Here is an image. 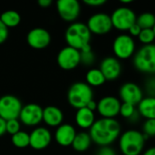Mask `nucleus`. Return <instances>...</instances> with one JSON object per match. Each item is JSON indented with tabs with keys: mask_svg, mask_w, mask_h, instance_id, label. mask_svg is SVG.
<instances>
[{
	"mask_svg": "<svg viewBox=\"0 0 155 155\" xmlns=\"http://www.w3.org/2000/svg\"><path fill=\"white\" fill-rule=\"evenodd\" d=\"M121 134V125L115 119L101 118L94 123L90 128V137L92 142L100 147L109 146Z\"/></svg>",
	"mask_w": 155,
	"mask_h": 155,
	"instance_id": "nucleus-1",
	"label": "nucleus"
},
{
	"mask_svg": "<svg viewBox=\"0 0 155 155\" xmlns=\"http://www.w3.org/2000/svg\"><path fill=\"white\" fill-rule=\"evenodd\" d=\"M12 143L17 148H25L30 145V136L25 132H18L17 134L12 135Z\"/></svg>",
	"mask_w": 155,
	"mask_h": 155,
	"instance_id": "nucleus-26",
	"label": "nucleus"
},
{
	"mask_svg": "<svg viewBox=\"0 0 155 155\" xmlns=\"http://www.w3.org/2000/svg\"><path fill=\"white\" fill-rule=\"evenodd\" d=\"M113 50L117 58L128 59L134 54L135 42L130 35H119L113 43Z\"/></svg>",
	"mask_w": 155,
	"mask_h": 155,
	"instance_id": "nucleus-8",
	"label": "nucleus"
},
{
	"mask_svg": "<svg viewBox=\"0 0 155 155\" xmlns=\"http://www.w3.org/2000/svg\"><path fill=\"white\" fill-rule=\"evenodd\" d=\"M38 5L43 8H47L49 5H52V1L51 0H39Z\"/></svg>",
	"mask_w": 155,
	"mask_h": 155,
	"instance_id": "nucleus-37",
	"label": "nucleus"
},
{
	"mask_svg": "<svg viewBox=\"0 0 155 155\" xmlns=\"http://www.w3.org/2000/svg\"><path fill=\"white\" fill-rule=\"evenodd\" d=\"M84 3L89 6H100L106 3V0H84Z\"/></svg>",
	"mask_w": 155,
	"mask_h": 155,
	"instance_id": "nucleus-35",
	"label": "nucleus"
},
{
	"mask_svg": "<svg viewBox=\"0 0 155 155\" xmlns=\"http://www.w3.org/2000/svg\"><path fill=\"white\" fill-rule=\"evenodd\" d=\"M64 38L68 46L81 50L84 46L90 44L91 32L87 25L83 23H73L65 31Z\"/></svg>",
	"mask_w": 155,
	"mask_h": 155,
	"instance_id": "nucleus-2",
	"label": "nucleus"
},
{
	"mask_svg": "<svg viewBox=\"0 0 155 155\" xmlns=\"http://www.w3.org/2000/svg\"><path fill=\"white\" fill-rule=\"evenodd\" d=\"M8 37V28L0 20V45L3 44Z\"/></svg>",
	"mask_w": 155,
	"mask_h": 155,
	"instance_id": "nucleus-32",
	"label": "nucleus"
},
{
	"mask_svg": "<svg viewBox=\"0 0 155 155\" xmlns=\"http://www.w3.org/2000/svg\"><path fill=\"white\" fill-rule=\"evenodd\" d=\"M135 113H136V110H135V106L134 105L130 104H125V103H123L121 104L120 114L124 118L131 119Z\"/></svg>",
	"mask_w": 155,
	"mask_h": 155,
	"instance_id": "nucleus-28",
	"label": "nucleus"
},
{
	"mask_svg": "<svg viewBox=\"0 0 155 155\" xmlns=\"http://www.w3.org/2000/svg\"><path fill=\"white\" fill-rule=\"evenodd\" d=\"M81 63L80 51L70 46L64 47L57 54V64L64 70L76 68Z\"/></svg>",
	"mask_w": 155,
	"mask_h": 155,
	"instance_id": "nucleus-10",
	"label": "nucleus"
},
{
	"mask_svg": "<svg viewBox=\"0 0 155 155\" xmlns=\"http://www.w3.org/2000/svg\"><path fill=\"white\" fill-rule=\"evenodd\" d=\"M143 155H155V147H153V148H150L148 149Z\"/></svg>",
	"mask_w": 155,
	"mask_h": 155,
	"instance_id": "nucleus-39",
	"label": "nucleus"
},
{
	"mask_svg": "<svg viewBox=\"0 0 155 155\" xmlns=\"http://www.w3.org/2000/svg\"><path fill=\"white\" fill-rule=\"evenodd\" d=\"M75 122L82 129H90L95 122L94 114L86 107L78 109L75 114Z\"/></svg>",
	"mask_w": 155,
	"mask_h": 155,
	"instance_id": "nucleus-20",
	"label": "nucleus"
},
{
	"mask_svg": "<svg viewBox=\"0 0 155 155\" xmlns=\"http://www.w3.org/2000/svg\"><path fill=\"white\" fill-rule=\"evenodd\" d=\"M128 31H129L130 35H131L132 37H133V36H137V37H138V35H140L142 29H141V27L135 23L134 25H133L130 27V29H129Z\"/></svg>",
	"mask_w": 155,
	"mask_h": 155,
	"instance_id": "nucleus-34",
	"label": "nucleus"
},
{
	"mask_svg": "<svg viewBox=\"0 0 155 155\" xmlns=\"http://www.w3.org/2000/svg\"><path fill=\"white\" fill-rule=\"evenodd\" d=\"M22 108V103L16 96L5 94L0 97V117L5 121L18 119Z\"/></svg>",
	"mask_w": 155,
	"mask_h": 155,
	"instance_id": "nucleus-6",
	"label": "nucleus"
},
{
	"mask_svg": "<svg viewBox=\"0 0 155 155\" xmlns=\"http://www.w3.org/2000/svg\"><path fill=\"white\" fill-rule=\"evenodd\" d=\"M91 143H92V139L90 137V134L83 132V133L76 134L75 138L72 143V146L77 152H84L90 147Z\"/></svg>",
	"mask_w": 155,
	"mask_h": 155,
	"instance_id": "nucleus-22",
	"label": "nucleus"
},
{
	"mask_svg": "<svg viewBox=\"0 0 155 155\" xmlns=\"http://www.w3.org/2000/svg\"><path fill=\"white\" fill-rule=\"evenodd\" d=\"M96 155H116V153H115V151L114 149H112L111 147L104 146V147H101L99 149Z\"/></svg>",
	"mask_w": 155,
	"mask_h": 155,
	"instance_id": "nucleus-33",
	"label": "nucleus"
},
{
	"mask_svg": "<svg viewBox=\"0 0 155 155\" xmlns=\"http://www.w3.org/2000/svg\"><path fill=\"white\" fill-rule=\"evenodd\" d=\"M134 65L142 73H155V45H146L140 48L134 54Z\"/></svg>",
	"mask_w": 155,
	"mask_h": 155,
	"instance_id": "nucleus-5",
	"label": "nucleus"
},
{
	"mask_svg": "<svg viewBox=\"0 0 155 155\" xmlns=\"http://www.w3.org/2000/svg\"><path fill=\"white\" fill-rule=\"evenodd\" d=\"M81 63L84 65H91L94 62V54L92 51L90 52H80Z\"/></svg>",
	"mask_w": 155,
	"mask_h": 155,
	"instance_id": "nucleus-31",
	"label": "nucleus"
},
{
	"mask_svg": "<svg viewBox=\"0 0 155 155\" xmlns=\"http://www.w3.org/2000/svg\"><path fill=\"white\" fill-rule=\"evenodd\" d=\"M99 69L103 73L106 81L116 80L122 72V66L119 60L113 56L104 58L102 61Z\"/></svg>",
	"mask_w": 155,
	"mask_h": 155,
	"instance_id": "nucleus-16",
	"label": "nucleus"
},
{
	"mask_svg": "<svg viewBox=\"0 0 155 155\" xmlns=\"http://www.w3.org/2000/svg\"><path fill=\"white\" fill-rule=\"evenodd\" d=\"M153 33H154V35H155V25H154V26L153 27Z\"/></svg>",
	"mask_w": 155,
	"mask_h": 155,
	"instance_id": "nucleus-41",
	"label": "nucleus"
},
{
	"mask_svg": "<svg viewBox=\"0 0 155 155\" xmlns=\"http://www.w3.org/2000/svg\"><path fill=\"white\" fill-rule=\"evenodd\" d=\"M85 79L87 82L86 84L89 86H94V87L103 85L106 81L103 73L100 71V69L97 68H93L89 70L86 74Z\"/></svg>",
	"mask_w": 155,
	"mask_h": 155,
	"instance_id": "nucleus-24",
	"label": "nucleus"
},
{
	"mask_svg": "<svg viewBox=\"0 0 155 155\" xmlns=\"http://www.w3.org/2000/svg\"><path fill=\"white\" fill-rule=\"evenodd\" d=\"M143 134L147 137H153L155 136V119L146 120L143 126Z\"/></svg>",
	"mask_w": 155,
	"mask_h": 155,
	"instance_id": "nucleus-29",
	"label": "nucleus"
},
{
	"mask_svg": "<svg viewBox=\"0 0 155 155\" xmlns=\"http://www.w3.org/2000/svg\"><path fill=\"white\" fill-rule=\"evenodd\" d=\"M86 108H88L89 110H91L92 112H94L95 110H97V103L94 100H92L91 102H89V104L86 105Z\"/></svg>",
	"mask_w": 155,
	"mask_h": 155,
	"instance_id": "nucleus-38",
	"label": "nucleus"
},
{
	"mask_svg": "<svg viewBox=\"0 0 155 155\" xmlns=\"http://www.w3.org/2000/svg\"><path fill=\"white\" fill-rule=\"evenodd\" d=\"M139 41L143 44H144V45H151L155 39L154 33L153 29H143L140 33V35H138Z\"/></svg>",
	"mask_w": 155,
	"mask_h": 155,
	"instance_id": "nucleus-27",
	"label": "nucleus"
},
{
	"mask_svg": "<svg viewBox=\"0 0 155 155\" xmlns=\"http://www.w3.org/2000/svg\"><path fill=\"white\" fill-rule=\"evenodd\" d=\"M64 114L60 108L56 106H47L43 109V121L51 127H58L62 124Z\"/></svg>",
	"mask_w": 155,
	"mask_h": 155,
	"instance_id": "nucleus-19",
	"label": "nucleus"
},
{
	"mask_svg": "<svg viewBox=\"0 0 155 155\" xmlns=\"http://www.w3.org/2000/svg\"><path fill=\"white\" fill-rule=\"evenodd\" d=\"M6 133V121L0 117V136Z\"/></svg>",
	"mask_w": 155,
	"mask_h": 155,
	"instance_id": "nucleus-36",
	"label": "nucleus"
},
{
	"mask_svg": "<svg viewBox=\"0 0 155 155\" xmlns=\"http://www.w3.org/2000/svg\"><path fill=\"white\" fill-rule=\"evenodd\" d=\"M138 112L146 120L155 119L154 96H149L143 98L138 104Z\"/></svg>",
	"mask_w": 155,
	"mask_h": 155,
	"instance_id": "nucleus-21",
	"label": "nucleus"
},
{
	"mask_svg": "<svg viewBox=\"0 0 155 155\" xmlns=\"http://www.w3.org/2000/svg\"><path fill=\"white\" fill-rule=\"evenodd\" d=\"M120 98L123 103L138 105L143 99V91L139 85L134 83H125L122 85L119 91Z\"/></svg>",
	"mask_w": 155,
	"mask_h": 155,
	"instance_id": "nucleus-15",
	"label": "nucleus"
},
{
	"mask_svg": "<svg viewBox=\"0 0 155 155\" xmlns=\"http://www.w3.org/2000/svg\"><path fill=\"white\" fill-rule=\"evenodd\" d=\"M136 24L141 29H153L155 25V15L153 13L145 12L136 18Z\"/></svg>",
	"mask_w": 155,
	"mask_h": 155,
	"instance_id": "nucleus-25",
	"label": "nucleus"
},
{
	"mask_svg": "<svg viewBox=\"0 0 155 155\" xmlns=\"http://www.w3.org/2000/svg\"><path fill=\"white\" fill-rule=\"evenodd\" d=\"M75 135L76 132L74 126L69 124H64L57 127L54 134V139L59 145L66 147L72 145Z\"/></svg>",
	"mask_w": 155,
	"mask_h": 155,
	"instance_id": "nucleus-18",
	"label": "nucleus"
},
{
	"mask_svg": "<svg viewBox=\"0 0 155 155\" xmlns=\"http://www.w3.org/2000/svg\"><path fill=\"white\" fill-rule=\"evenodd\" d=\"M145 139L143 133L129 130L124 133L119 141V146L124 155H140L143 150Z\"/></svg>",
	"mask_w": 155,
	"mask_h": 155,
	"instance_id": "nucleus-3",
	"label": "nucleus"
},
{
	"mask_svg": "<svg viewBox=\"0 0 155 155\" xmlns=\"http://www.w3.org/2000/svg\"><path fill=\"white\" fill-rule=\"evenodd\" d=\"M121 3L122 4H131V3H133V0H127V1L123 0V1H121Z\"/></svg>",
	"mask_w": 155,
	"mask_h": 155,
	"instance_id": "nucleus-40",
	"label": "nucleus"
},
{
	"mask_svg": "<svg viewBox=\"0 0 155 155\" xmlns=\"http://www.w3.org/2000/svg\"><path fill=\"white\" fill-rule=\"evenodd\" d=\"M27 44L34 49H44L51 42L50 33L42 27L33 28L26 35Z\"/></svg>",
	"mask_w": 155,
	"mask_h": 155,
	"instance_id": "nucleus-14",
	"label": "nucleus"
},
{
	"mask_svg": "<svg viewBox=\"0 0 155 155\" xmlns=\"http://www.w3.org/2000/svg\"><path fill=\"white\" fill-rule=\"evenodd\" d=\"M30 145L35 150H43L46 148L51 141L52 135L48 129L44 127H37L29 134Z\"/></svg>",
	"mask_w": 155,
	"mask_h": 155,
	"instance_id": "nucleus-17",
	"label": "nucleus"
},
{
	"mask_svg": "<svg viewBox=\"0 0 155 155\" xmlns=\"http://www.w3.org/2000/svg\"><path fill=\"white\" fill-rule=\"evenodd\" d=\"M18 119L26 126H35L43 121V108L36 104H28L23 106Z\"/></svg>",
	"mask_w": 155,
	"mask_h": 155,
	"instance_id": "nucleus-12",
	"label": "nucleus"
},
{
	"mask_svg": "<svg viewBox=\"0 0 155 155\" xmlns=\"http://www.w3.org/2000/svg\"><path fill=\"white\" fill-rule=\"evenodd\" d=\"M113 27L119 31H128L136 23L135 13L128 7H119L110 15Z\"/></svg>",
	"mask_w": 155,
	"mask_h": 155,
	"instance_id": "nucleus-7",
	"label": "nucleus"
},
{
	"mask_svg": "<svg viewBox=\"0 0 155 155\" xmlns=\"http://www.w3.org/2000/svg\"><path fill=\"white\" fill-rule=\"evenodd\" d=\"M56 9L60 17L66 22L75 21L81 12V5L77 0H59Z\"/></svg>",
	"mask_w": 155,
	"mask_h": 155,
	"instance_id": "nucleus-11",
	"label": "nucleus"
},
{
	"mask_svg": "<svg viewBox=\"0 0 155 155\" xmlns=\"http://www.w3.org/2000/svg\"><path fill=\"white\" fill-rule=\"evenodd\" d=\"M91 34L105 35L113 28L111 16L105 13H97L90 16L86 24Z\"/></svg>",
	"mask_w": 155,
	"mask_h": 155,
	"instance_id": "nucleus-9",
	"label": "nucleus"
},
{
	"mask_svg": "<svg viewBox=\"0 0 155 155\" xmlns=\"http://www.w3.org/2000/svg\"><path fill=\"white\" fill-rule=\"evenodd\" d=\"M20 132V122L18 119H13L6 121V133L14 135Z\"/></svg>",
	"mask_w": 155,
	"mask_h": 155,
	"instance_id": "nucleus-30",
	"label": "nucleus"
},
{
	"mask_svg": "<svg viewBox=\"0 0 155 155\" xmlns=\"http://www.w3.org/2000/svg\"><path fill=\"white\" fill-rule=\"evenodd\" d=\"M94 96L92 87L85 83L77 82L72 84L67 93V100L74 108L81 109L86 107Z\"/></svg>",
	"mask_w": 155,
	"mask_h": 155,
	"instance_id": "nucleus-4",
	"label": "nucleus"
},
{
	"mask_svg": "<svg viewBox=\"0 0 155 155\" xmlns=\"http://www.w3.org/2000/svg\"><path fill=\"white\" fill-rule=\"evenodd\" d=\"M121 102L114 96H105L97 103V111L103 118L114 119L120 114Z\"/></svg>",
	"mask_w": 155,
	"mask_h": 155,
	"instance_id": "nucleus-13",
	"label": "nucleus"
},
{
	"mask_svg": "<svg viewBox=\"0 0 155 155\" xmlns=\"http://www.w3.org/2000/svg\"><path fill=\"white\" fill-rule=\"evenodd\" d=\"M0 20L7 27H15L21 22V16L19 13L15 10H7L2 13L0 15Z\"/></svg>",
	"mask_w": 155,
	"mask_h": 155,
	"instance_id": "nucleus-23",
	"label": "nucleus"
}]
</instances>
